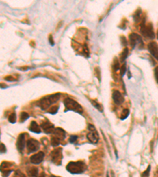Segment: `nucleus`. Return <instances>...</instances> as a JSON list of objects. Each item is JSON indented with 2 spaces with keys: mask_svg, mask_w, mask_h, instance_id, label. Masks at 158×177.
<instances>
[{
  "mask_svg": "<svg viewBox=\"0 0 158 177\" xmlns=\"http://www.w3.org/2000/svg\"><path fill=\"white\" fill-rule=\"evenodd\" d=\"M154 74H155L156 80H157V82L158 83V66H157L155 69H154Z\"/></svg>",
  "mask_w": 158,
  "mask_h": 177,
  "instance_id": "7c9ffc66",
  "label": "nucleus"
},
{
  "mask_svg": "<svg viewBox=\"0 0 158 177\" xmlns=\"http://www.w3.org/2000/svg\"><path fill=\"white\" fill-rule=\"evenodd\" d=\"M49 177H56V176H50Z\"/></svg>",
  "mask_w": 158,
  "mask_h": 177,
  "instance_id": "f704fd0d",
  "label": "nucleus"
},
{
  "mask_svg": "<svg viewBox=\"0 0 158 177\" xmlns=\"http://www.w3.org/2000/svg\"><path fill=\"white\" fill-rule=\"evenodd\" d=\"M129 114H130V111H129V109H124L123 110H122V113H121V117H120V119H121L122 121L125 120V119H127V118L128 117Z\"/></svg>",
  "mask_w": 158,
  "mask_h": 177,
  "instance_id": "a211bd4d",
  "label": "nucleus"
},
{
  "mask_svg": "<svg viewBox=\"0 0 158 177\" xmlns=\"http://www.w3.org/2000/svg\"><path fill=\"white\" fill-rule=\"evenodd\" d=\"M10 165H10L9 162H3L2 163V165H1V168H3H3H8V167H10Z\"/></svg>",
  "mask_w": 158,
  "mask_h": 177,
  "instance_id": "c756f323",
  "label": "nucleus"
},
{
  "mask_svg": "<svg viewBox=\"0 0 158 177\" xmlns=\"http://www.w3.org/2000/svg\"><path fill=\"white\" fill-rule=\"evenodd\" d=\"M91 103H92V105H93V106H95V107H96V109H99V110H100V111H101V112H102L101 106H100V105H99V104L97 103V102H95V101L92 100V101H91Z\"/></svg>",
  "mask_w": 158,
  "mask_h": 177,
  "instance_id": "393cba45",
  "label": "nucleus"
},
{
  "mask_svg": "<svg viewBox=\"0 0 158 177\" xmlns=\"http://www.w3.org/2000/svg\"><path fill=\"white\" fill-rule=\"evenodd\" d=\"M127 65H126V64H123V65H122V67H121V70H120V73H121V76H122V77H123V76H124V74L126 73V69H127Z\"/></svg>",
  "mask_w": 158,
  "mask_h": 177,
  "instance_id": "cd10ccee",
  "label": "nucleus"
},
{
  "mask_svg": "<svg viewBox=\"0 0 158 177\" xmlns=\"http://www.w3.org/2000/svg\"><path fill=\"white\" fill-rule=\"evenodd\" d=\"M41 128L44 130V132L46 134H50V133H53L55 127L51 123L48 122V121H46V122H44L41 124Z\"/></svg>",
  "mask_w": 158,
  "mask_h": 177,
  "instance_id": "ddd939ff",
  "label": "nucleus"
},
{
  "mask_svg": "<svg viewBox=\"0 0 158 177\" xmlns=\"http://www.w3.org/2000/svg\"><path fill=\"white\" fill-rule=\"evenodd\" d=\"M77 139H78V136H71L70 137V139H69V142H70V143H75V142L77 141Z\"/></svg>",
  "mask_w": 158,
  "mask_h": 177,
  "instance_id": "bb28decb",
  "label": "nucleus"
},
{
  "mask_svg": "<svg viewBox=\"0 0 158 177\" xmlns=\"http://www.w3.org/2000/svg\"><path fill=\"white\" fill-rule=\"evenodd\" d=\"M29 117V115L25 112H22L21 113V115H20V120H21V122L25 121Z\"/></svg>",
  "mask_w": 158,
  "mask_h": 177,
  "instance_id": "aec40b11",
  "label": "nucleus"
},
{
  "mask_svg": "<svg viewBox=\"0 0 158 177\" xmlns=\"http://www.w3.org/2000/svg\"><path fill=\"white\" fill-rule=\"evenodd\" d=\"M5 80H8V81H13V80H14V79L12 78L11 77H6V78H5Z\"/></svg>",
  "mask_w": 158,
  "mask_h": 177,
  "instance_id": "72a5a7b5",
  "label": "nucleus"
},
{
  "mask_svg": "<svg viewBox=\"0 0 158 177\" xmlns=\"http://www.w3.org/2000/svg\"><path fill=\"white\" fill-rule=\"evenodd\" d=\"M157 36H158V33H157Z\"/></svg>",
  "mask_w": 158,
  "mask_h": 177,
  "instance_id": "4c0bfd02",
  "label": "nucleus"
},
{
  "mask_svg": "<svg viewBox=\"0 0 158 177\" xmlns=\"http://www.w3.org/2000/svg\"><path fill=\"white\" fill-rule=\"evenodd\" d=\"M62 149L58 148L54 150L51 153V161L54 164H56L57 165H60L61 164V160H62Z\"/></svg>",
  "mask_w": 158,
  "mask_h": 177,
  "instance_id": "6e6552de",
  "label": "nucleus"
},
{
  "mask_svg": "<svg viewBox=\"0 0 158 177\" xmlns=\"http://www.w3.org/2000/svg\"><path fill=\"white\" fill-rule=\"evenodd\" d=\"M140 15H141V10L139 11V13H138V12H136V13H135V14H134V21L137 22V21H139V19H140Z\"/></svg>",
  "mask_w": 158,
  "mask_h": 177,
  "instance_id": "a878e982",
  "label": "nucleus"
},
{
  "mask_svg": "<svg viewBox=\"0 0 158 177\" xmlns=\"http://www.w3.org/2000/svg\"><path fill=\"white\" fill-rule=\"evenodd\" d=\"M8 120H9V122H10L11 124H14L15 122H16V113H12L9 116Z\"/></svg>",
  "mask_w": 158,
  "mask_h": 177,
  "instance_id": "412c9836",
  "label": "nucleus"
},
{
  "mask_svg": "<svg viewBox=\"0 0 158 177\" xmlns=\"http://www.w3.org/2000/svg\"><path fill=\"white\" fill-rule=\"evenodd\" d=\"M58 110H59V107L58 106H53V107L50 108V109L48 110V112L49 113H51V114H55L58 112Z\"/></svg>",
  "mask_w": 158,
  "mask_h": 177,
  "instance_id": "5701e85b",
  "label": "nucleus"
},
{
  "mask_svg": "<svg viewBox=\"0 0 158 177\" xmlns=\"http://www.w3.org/2000/svg\"><path fill=\"white\" fill-rule=\"evenodd\" d=\"M112 98H113L114 102L116 105H121L124 102L123 95L117 90H114L112 92Z\"/></svg>",
  "mask_w": 158,
  "mask_h": 177,
  "instance_id": "9b49d317",
  "label": "nucleus"
},
{
  "mask_svg": "<svg viewBox=\"0 0 158 177\" xmlns=\"http://www.w3.org/2000/svg\"><path fill=\"white\" fill-rule=\"evenodd\" d=\"M88 127H89L90 132L86 135L87 139H89V141L91 142L93 144L97 143L99 141V135L97 133V131L92 124H89Z\"/></svg>",
  "mask_w": 158,
  "mask_h": 177,
  "instance_id": "423d86ee",
  "label": "nucleus"
},
{
  "mask_svg": "<svg viewBox=\"0 0 158 177\" xmlns=\"http://www.w3.org/2000/svg\"><path fill=\"white\" fill-rule=\"evenodd\" d=\"M53 134L60 139H65V137H66V132H65V131L62 129V128H60V127L55 128Z\"/></svg>",
  "mask_w": 158,
  "mask_h": 177,
  "instance_id": "4468645a",
  "label": "nucleus"
},
{
  "mask_svg": "<svg viewBox=\"0 0 158 177\" xmlns=\"http://www.w3.org/2000/svg\"><path fill=\"white\" fill-rule=\"evenodd\" d=\"M26 146L27 150H28V153H33V152H36L39 150L40 142L36 139H30L27 141Z\"/></svg>",
  "mask_w": 158,
  "mask_h": 177,
  "instance_id": "0eeeda50",
  "label": "nucleus"
},
{
  "mask_svg": "<svg viewBox=\"0 0 158 177\" xmlns=\"http://www.w3.org/2000/svg\"><path fill=\"white\" fill-rule=\"evenodd\" d=\"M112 68H113L114 71H118L119 69V64L118 60L116 58H115L113 62V65H112Z\"/></svg>",
  "mask_w": 158,
  "mask_h": 177,
  "instance_id": "4be33fe9",
  "label": "nucleus"
},
{
  "mask_svg": "<svg viewBox=\"0 0 158 177\" xmlns=\"http://www.w3.org/2000/svg\"><path fill=\"white\" fill-rule=\"evenodd\" d=\"M21 177H25V175H24V174H22V176H21Z\"/></svg>",
  "mask_w": 158,
  "mask_h": 177,
  "instance_id": "c9c22d12",
  "label": "nucleus"
},
{
  "mask_svg": "<svg viewBox=\"0 0 158 177\" xmlns=\"http://www.w3.org/2000/svg\"><path fill=\"white\" fill-rule=\"evenodd\" d=\"M27 172H28L29 176L36 177L38 176V173H39V169L36 168V167H32V168H30L27 171Z\"/></svg>",
  "mask_w": 158,
  "mask_h": 177,
  "instance_id": "dca6fc26",
  "label": "nucleus"
},
{
  "mask_svg": "<svg viewBox=\"0 0 158 177\" xmlns=\"http://www.w3.org/2000/svg\"><path fill=\"white\" fill-rule=\"evenodd\" d=\"M6 146H5V145L3 144V143H1V153H6Z\"/></svg>",
  "mask_w": 158,
  "mask_h": 177,
  "instance_id": "2f4dec72",
  "label": "nucleus"
},
{
  "mask_svg": "<svg viewBox=\"0 0 158 177\" xmlns=\"http://www.w3.org/2000/svg\"><path fill=\"white\" fill-rule=\"evenodd\" d=\"M44 158V152L40 151L37 153L33 154V156L30 157V162L33 165H38L43 161Z\"/></svg>",
  "mask_w": 158,
  "mask_h": 177,
  "instance_id": "1a4fd4ad",
  "label": "nucleus"
},
{
  "mask_svg": "<svg viewBox=\"0 0 158 177\" xmlns=\"http://www.w3.org/2000/svg\"><path fill=\"white\" fill-rule=\"evenodd\" d=\"M60 143V139H59L56 136H54L51 139V144L52 146L55 147L57 146H59Z\"/></svg>",
  "mask_w": 158,
  "mask_h": 177,
  "instance_id": "f3484780",
  "label": "nucleus"
},
{
  "mask_svg": "<svg viewBox=\"0 0 158 177\" xmlns=\"http://www.w3.org/2000/svg\"><path fill=\"white\" fill-rule=\"evenodd\" d=\"M106 177H109V176H108V173L107 174V176H106Z\"/></svg>",
  "mask_w": 158,
  "mask_h": 177,
  "instance_id": "e433bc0d",
  "label": "nucleus"
},
{
  "mask_svg": "<svg viewBox=\"0 0 158 177\" xmlns=\"http://www.w3.org/2000/svg\"><path fill=\"white\" fill-rule=\"evenodd\" d=\"M64 105H65V112L68 110H72L74 112L78 113H83V109L80 104H78L76 101L73 100L70 98H66L64 99Z\"/></svg>",
  "mask_w": 158,
  "mask_h": 177,
  "instance_id": "7ed1b4c3",
  "label": "nucleus"
},
{
  "mask_svg": "<svg viewBox=\"0 0 158 177\" xmlns=\"http://www.w3.org/2000/svg\"><path fill=\"white\" fill-rule=\"evenodd\" d=\"M128 54H129L128 49H127V48H125L124 50L122 51V54H121V61H122V62H124V61H125L126 58H127V56H128Z\"/></svg>",
  "mask_w": 158,
  "mask_h": 177,
  "instance_id": "6ab92c4d",
  "label": "nucleus"
},
{
  "mask_svg": "<svg viewBox=\"0 0 158 177\" xmlns=\"http://www.w3.org/2000/svg\"><path fill=\"white\" fill-rule=\"evenodd\" d=\"M17 148H18V151L20 153H22V151L24 150L25 146V134L22 133L21 135H19L17 140Z\"/></svg>",
  "mask_w": 158,
  "mask_h": 177,
  "instance_id": "f8f14e48",
  "label": "nucleus"
},
{
  "mask_svg": "<svg viewBox=\"0 0 158 177\" xmlns=\"http://www.w3.org/2000/svg\"><path fill=\"white\" fill-rule=\"evenodd\" d=\"M12 170H5V171H2V176L3 177H8L10 173H11Z\"/></svg>",
  "mask_w": 158,
  "mask_h": 177,
  "instance_id": "c85d7f7f",
  "label": "nucleus"
},
{
  "mask_svg": "<svg viewBox=\"0 0 158 177\" xmlns=\"http://www.w3.org/2000/svg\"><path fill=\"white\" fill-rule=\"evenodd\" d=\"M129 40H130V44L131 46V47L134 49L135 47H138V48H143L144 43L142 41V39L140 35L136 33H131L129 35Z\"/></svg>",
  "mask_w": 158,
  "mask_h": 177,
  "instance_id": "39448f33",
  "label": "nucleus"
},
{
  "mask_svg": "<svg viewBox=\"0 0 158 177\" xmlns=\"http://www.w3.org/2000/svg\"><path fill=\"white\" fill-rule=\"evenodd\" d=\"M49 42H50V43H51V46H54L55 43H54L53 40H52V36H51V35H50V36H49Z\"/></svg>",
  "mask_w": 158,
  "mask_h": 177,
  "instance_id": "473e14b6",
  "label": "nucleus"
},
{
  "mask_svg": "<svg viewBox=\"0 0 158 177\" xmlns=\"http://www.w3.org/2000/svg\"><path fill=\"white\" fill-rule=\"evenodd\" d=\"M148 50L152 56L158 61V45L155 42H151L148 44Z\"/></svg>",
  "mask_w": 158,
  "mask_h": 177,
  "instance_id": "9d476101",
  "label": "nucleus"
},
{
  "mask_svg": "<svg viewBox=\"0 0 158 177\" xmlns=\"http://www.w3.org/2000/svg\"><path fill=\"white\" fill-rule=\"evenodd\" d=\"M140 32L142 33V35H143L144 37H146L147 39H153L155 38V33L153 28L152 24H146L144 21L143 23L142 24L140 28Z\"/></svg>",
  "mask_w": 158,
  "mask_h": 177,
  "instance_id": "20e7f679",
  "label": "nucleus"
},
{
  "mask_svg": "<svg viewBox=\"0 0 158 177\" xmlns=\"http://www.w3.org/2000/svg\"><path fill=\"white\" fill-rule=\"evenodd\" d=\"M29 130L31 132H33L34 133H37V134L41 132V128L40 127L39 125H38L37 123L35 122V121H32V122H31L29 126Z\"/></svg>",
  "mask_w": 158,
  "mask_h": 177,
  "instance_id": "2eb2a0df",
  "label": "nucleus"
},
{
  "mask_svg": "<svg viewBox=\"0 0 158 177\" xmlns=\"http://www.w3.org/2000/svg\"><path fill=\"white\" fill-rule=\"evenodd\" d=\"M60 95H61V94H60V93H56V94H51V95L44 97L43 98H41L40 100L37 102V106H39L42 110H46V109H48L51 105L56 103L57 102L59 101V99L60 98Z\"/></svg>",
  "mask_w": 158,
  "mask_h": 177,
  "instance_id": "f257e3e1",
  "label": "nucleus"
},
{
  "mask_svg": "<svg viewBox=\"0 0 158 177\" xmlns=\"http://www.w3.org/2000/svg\"><path fill=\"white\" fill-rule=\"evenodd\" d=\"M150 168H151V167H150V165H149L147 169L142 174V177H149V173H150Z\"/></svg>",
  "mask_w": 158,
  "mask_h": 177,
  "instance_id": "b1692460",
  "label": "nucleus"
},
{
  "mask_svg": "<svg viewBox=\"0 0 158 177\" xmlns=\"http://www.w3.org/2000/svg\"><path fill=\"white\" fill-rule=\"evenodd\" d=\"M85 168L83 161H71L66 165V170L72 174H81L85 172Z\"/></svg>",
  "mask_w": 158,
  "mask_h": 177,
  "instance_id": "f03ea898",
  "label": "nucleus"
}]
</instances>
